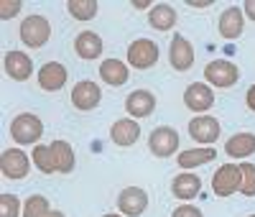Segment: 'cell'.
I'll return each instance as SVG.
<instances>
[{
    "label": "cell",
    "instance_id": "f1b7e54d",
    "mask_svg": "<svg viewBox=\"0 0 255 217\" xmlns=\"http://www.w3.org/2000/svg\"><path fill=\"white\" fill-rule=\"evenodd\" d=\"M243 171V187L240 192L245 197H255V164H240Z\"/></svg>",
    "mask_w": 255,
    "mask_h": 217
},
{
    "label": "cell",
    "instance_id": "5b68a950",
    "mask_svg": "<svg viewBox=\"0 0 255 217\" xmlns=\"http://www.w3.org/2000/svg\"><path fill=\"white\" fill-rule=\"evenodd\" d=\"M158 61V46L151 38H135L128 46V64L135 69H151Z\"/></svg>",
    "mask_w": 255,
    "mask_h": 217
},
{
    "label": "cell",
    "instance_id": "ba28073f",
    "mask_svg": "<svg viewBox=\"0 0 255 217\" xmlns=\"http://www.w3.org/2000/svg\"><path fill=\"white\" fill-rule=\"evenodd\" d=\"M204 77H207V82H212L215 87H222V90H225V87H232V84L240 79V69H238L232 61L215 59V61L207 64Z\"/></svg>",
    "mask_w": 255,
    "mask_h": 217
},
{
    "label": "cell",
    "instance_id": "4fadbf2b",
    "mask_svg": "<svg viewBox=\"0 0 255 217\" xmlns=\"http://www.w3.org/2000/svg\"><path fill=\"white\" fill-rule=\"evenodd\" d=\"M38 84H41V90H46V92L61 90V87L67 84V67L59 61L44 64V67L38 69Z\"/></svg>",
    "mask_w": 255,
    "mask_h": 217
},
{
    "label": "cell",
    "instance_id": "4316f807",
    "mask_svg": "<svg viewBox=\"0 0 255 217\" xmlns=\"http://www.w3.org/2000/svg\"><path fill=\"white\" fill-rule=\"evenodd\" d=\"M51 210H49V200L41 197V194H33V197L26 200L23 205V217H46Z\"/></svg>",
    "mask_w": 255,
    "mask_h": 217
},
{
    "label": "cell",
    "instance_id": "e575fe53",
    "mask_svg": "<svg viewBox=\"0 0 255 217\" xmlns=\"http://www.w3.org/2000/svg\"><path fill=\"white\" fill-rule=\"evenodd\" d=\"M133 8H153L151 0H133Z\"/></svg>",
    "mask_w": 255,
    "mask_h": 217
},
{
    "label": "cell",
    "instance_id": "d6a6232c",
    "mask_svg": "<svg viewBox=\"0 0 255 217\" xmlns=\"http://www.w3.org/2000/svg\"><path fill=\"white\" fill-rule=\"evenodd\" d=\"M245 102H248V107H250V110L255 113V84H253L250 90H248V97H245Z\"/></svg>",
    "mask_w": 255,
    "mask_h": 217
},
{
    "label": "cell",
    "instance_id": "484cf974",
    "mask_svg": "<svg viewBox=\"0 0 255 217\" xmlns=\"http://www.w3.org/2000/svg\"><path fill=\"white\" fill-rule=\"evenodd\" d=\"M33 164L41 174H54L56 166H54V159H51V146H33Z\"/></svg>",
    "mask_w": 255,
    "mask_h": 217
},
{
    "label": "cell",
    "instance_id": "8d00e7d4",
    "mask_svg": "<svg viewBox=\"0 0 255 217\" xmlns=\"http://www.w3.org/2000/svg\"><path fill=\"white\" fill-rule=\"evenodd\" d=\"M105 217H123V215H105Z\"/></svg>",
    "mask_w": 255,
    "mask_h": 217
},
{
    "label": "cell",
    "instance_id": "d4e9b609",
    "mask_svg": "<svg viewBox=\"0 0 255 217\" xmlns=\"http://www.w3.org/2000/svg\"><path fill=\"white\" fill-rule=\"evenodd\" d=\"M97 0H69L67 3V10L72 18L77 20H92L97 15Z\"/></svg>",
    "mask_w": 255,
    "mask_h": 217
},
{
    "label": "cell",
    "instance_id": "2e32d148",
    "mask_svg": "<svg viewBox=\"0 0 255 217\" xmlns=\"http://www.w3.org/2000/svg\"><path fill=\"white\" fill-rule=\"evenodd\" d=\"M110 138L118 146H133L140 138V125L135 123V118H120L110 128Z\"/></svg>",
    "mask_w": 255,
    "mask_h": 217
},
{
    "label": "cell",
    "instance_id": "836d02e7",
    "mask_svg": "<svg viewBox=\"0 0 255 217\" xmlns=\"http://www.w3.org/2000/svg\"><path fill=\"white\" fill-rule=\"evenodd\" d=\"M245 13L250 20H255V0H245Z\"/></svg>",
    "mask_w": 255,
    "mask_h": 217
},
{
    "label": "cell",
    "instance_id": "3957f363",
    "mask_svg": "<svg viewBox=\"0 0 255 217\" xmlns=\"http://www.w3.org/2000/svg\"><path fill=\"white\" fill-rule=\"evenodd\" d=\"M240 187H243V171L238 164H225L212 177V189H215L217 197H230V194L240 192Z\"/></svg>",
    "mask_w": 255,
    "mask_h": 217
},
{
    "label": "cell",
    "instance_id": "83f0119b",
    "mask_svg": "<svg viewBox=\"0 0 255 217\" xmlns=\"http://www.w3.org/2000/svg\"><path fill=\"white\" fill-rule=\"evenodd\" d=\"M20 215V200L15 194H0V217H18Z\"/></svg>",
    "mask_w": 255,
    "mask_h": 217
},
{
    "label": "cell",
    "instance_id": "ffe728a7",
    "mask_svg": "<svg viewBox=\"0 0 255 217\" xmlns=\"http://www.w3.org/2000/svg\"><path fill=\"white\" fill-rule=\"evenodd\" d=\"M148 23L156 31H171L176 26V10L168 3H156L151 10H148Z\"/></svg>",
    "mask_w": 255,
    "mask_h": 217
},
{
    "label": "cell",
    "instance_id": "9c48e42d",
    "mask_svg": "<svg viewBox=\"0 0 255 217\" xmlns=\"http://www.w3.org/2000/svg\"><path fill=\"white\" fill-rule=\"evenodd\" d=\"M189 136L202 146H212L220 138V120L212 115H197L189 120Z\"/></svg>",
    "mask_w": 255,
    "mask_h": 217
},
{
    "label": "cell",
    "instance_id": "f546056e",
    "mask_svg": "<svg viewBox=\"0 0 255 217\" xmlns=\"http://www.w3.org/2000/svg\"><path fill=\"white\" fill-rule=\"evenodd\" d=\"M20 8H23V3H20V0H13V3H0V18L8 20V18L18 15Z\"/></svg>",
    "mask_w": 255,
    "mask_h": 217
},
{
    "label": "cell",
    "instance_id": "603a6c76",
    "mask_svg": "<svg viewBox=\"0 0 255 217\" xmlns=\"http://www.w3.org/2000/svg\"><path fill=\"white\" fill-rule=\"evenodd\" d=\"M227 156L232 159H248L255 154V133H235L225 143Z\"/></svg>",
    "mask_w": 255,
    "mask_h": 217
},
{
    "label": "cell",
    "instance_id": "7402d4cb",
    "mask_svg": "<svg viewBox=\"0 0 255 217\" xmlns=\"http://www.w3.org/2000/svg\"><path fill=\"white\" fill-rule=\"evenodd\" d=\"M100 77L110 87H120V84L128 82V64L120 61V59H105L100 64Z\"/></svg>",
    "mask_w": 255,
    "mask_h": 217
},
{
    "label": "cell",
    "instance_id": "6da1fadb",
    "mask_svg": "<svg viewBox=\"0 0 255 217\" xmlns=\"http://www.w3.org/2000/svg\"><path fill=\"white\" fill-rule=\"evenodd\" d=\"M41 133H44V123H41V118H36L33 113H20L13 123H10V136L15 143L20 146H31L41 138Z\"/></svg>",
    "mask_w": 255,
    "mask_h": 217
},
{
    "label": "cell",
    "instance_id": "277c9868",
    "mask_svg": "<svg viewBox=\"0 0 255 217\" xmlns=\"http://www.w3.org/2000/svg\"><path fill=\"white\" fill-rule=\"evenodd\" d=\"M148 148L158 159H168L179 151V133L168 125H158L151 136H148Z\"/></svg>",
    "mask_w": 255,
    "mask_h": 217
},
{
    "label": "cell",
    "instance_id": "8fae6325",
    "mask_svg": "<svg viewBox=\"0 0 255 217\" xmlns=\"http://www.w3.org/2000/svg\"><path fill=\"white\" fill-rule=\"evenodd\" d=\"M118 207H120V212H123L125 217H138V215H143L145 207H148V194H145V189H140V187H128V189H123L120 197H118Z\"/></svg>",
    "mask_w": 255,
    "mask_h": 217
},
{
    "label": "cell",
    "instance_id": "52a82bcc",
    "mask_svg": "<svg viewBox=\"0 0 255 217\" xmlns=\"http://www.w3.org/2000/svg\"><path fill=\"white\" fill-rule=\"evenodd\" d=\"M168 61L176 72H189L194 67V46L184 33H176L171 38V46H168Z\"/></svg>",
    "mask_w": 255,
    "mask_h": 217
},
{
    "label": "cell",
    "instance_id": "5bb4252c",
    "mask_svg": "<svg viewBox=\"0 0 255 217\" xmlns=\"http://www.w3.org/2000/svg\"><path fill=\"white\" fill-rule=\"evenodd\" d=\"M125 110L130 118H148L153 110H156V97L153 92H148V90H135L128 95L125 100Z\"/></svg>",
    "mask_w": 255,
    "mask_h": 217
},
{
    "label": "cell",
    "instance_id": "e0dca14e",
    "mask_svg": "<svg viewBox=\"0 0 255 217\" xmlns=\"http://www.w3.org/2000/svg\"><path fill=\"white\" fill-rule=\"evenodd\" d=\"M3 64H5V74H8L10 79H18V82H26V79L31 77V72H33L31 56L20 54V51H8Z\"/></svg>",
    "mask_w": 255,
    "mask_h": 217
},
{
    "label": "cell",
    "instance_id": "44dd1931",
    "mask_svg": "<svg viewBox=\"0 0 255 217\" xmlns=\"http://www.w3.org/2000/svg\"><path fill=\"white\" fill-rule=\"evenodd\" d=\"M105 49L102 38L95 33V31H82L77 38H74V51L82 56V59H97Z\"/></svg>",
    "mask_w": 255,
    "mask_h": 217
},
{
    "label": "cell",
    "instance_id": "ac0fdd59",
    "mask_svg": "<svg viewBox=\"0 0 255 217\" xmlns=\"http://www.w3.org/2000/svg\"><path fill=\"white\" fill-rule=\"evenodd\" d=\"M217 159V151L212 146H202V148H186L176 156V164L186 171V169H197V166H204L209 161Z\"/></svg>",
    "mask_w": 255,
    "mask_h": 217
},
{
    "label": "cell",
    "instance_id": "74e56055",
    "mask_svg": "<svg viewBox=\"0 0 255 217\" xmlns=\"http://www.w3.org/2000/svg\"><path fill=\"white\" fill-rule=\"evenodd\" d=\"M250 217H255V215H250Z\"/></svg>",
    "mask_w": 255,
    "mask_h": 217
},
{
    "label": "cell",
    "instance_id": "7a4b0ae2",
    "mask_svg": "<svg viewBox=\"0 0 255 217\" xmlns=\"http://www.w3.org/2000/svg\"><path fill=\"white\" fill-rule=\"evenodd\" d=\"M49 36H51L49 20L44 15H38V13L28 15L23 23H20V38H23V43L31 46V49H41L49 41Z\"/></svg>",
    "mask_w": 255,
    "mask_h": 217
},
{
    "label": "cell",
    "instance_id": "30bf717a",
    "mask_svg": "<svg viewBox=\"0 0 255 217\" xmlns=\"http://www.w3.org/2000/svg\"><path fill=\"white\" fill-rule=\"evenodd\" d=\"M100 84L97 82H90V79H82L74 84V90H72V105L77 107V110L82 113H87V110H95V107L100 105Z\"/></svg>",
    "mask_w": 255,
    "mask_h": 217
},
{
    "label": "cell",
    "instance_id": "8992f818",
    "mask_svg": "<svg viewBox=\"0 0 255 217\" xmlns=\"http://www.w3.org/2000/svg\"><path fill=\"white\" fill-rule=\"evenodd\" d=\"M0 171L5 179H23L31 171V159L20 148H5L0 156Z\"/></svg>",
    "mask_w": 255,
    "mask_h": 217
},
{
    "label": "cell",
    "instance_id": "7c38bea8",
    "mask_svg": "<svg viewBox=\"0 0 255 217\" xmlns=\"http://www.w3.org/2000/svg\"><path fill=\"white\" fill-rule=\"evenodd\" d=\"M184 105L189 107V110H194V113H207L209 107L215 105V92H212L204 82H194V84L186 87Z\"/></svg>",
    "mask_w": 255,
    "mask_h": 217
},
{
    "label": "cell",
    "instance_id": "d6986e66",
    "mask_svg": "<svg viewBox=\"0 0 255 217\" xmlns=\"http://www.w3.org/2000/svg\"><path fill=\"white\" fill-rule=\"evenodd\" d=\"M243 26H245V20H243V10L238 5H232V8L220 13V26L217 28H220L222 38H240Z\"/></svg>",
    "mask_w": 255,
    "mask_h": 217
},
{
    "label": "cell",
    "instance_id": "9a60e30c",
    "mask_svg": "<svg viewBox=\"0 0 255 217\" xmlns=\"http://www.w3.org/2000/svg\"><path fill=\"white\" fill-rule=\"evenodd\" d=\"M171 192H174V197L189 202V200H194L197 194L202 192V179L197 177V174H191V171H181L179 177H174V182H171Z\"/></svg>",
    "mask_w": 255,
    "mask_h": 217
},
{
    "label": "cell",
    "instance_id": "4dcf8cb0",
    "mask_svg": "<svg viewBox=\"0 0 255 217\" xmlns=\"http://www.w3.org/2000/svg\"><path fill=\"white\" fill-rule=\"evenodd\" d=\"M171 217H202V210L194 205H181L171 212Z\"/></svg>",
    "mask_w": 255,
    "mask_h": 217
},
{
    "label": "cell",
    "instance_id": "d590c367",
    "mask_svg": "<svg viewBox=\"0 0 255 217\" xmlns=\"http://www.w3.org/2000/svg\"><path fill=\"white\" fill-rule=\"evenodd\" d=\"M46 217H64V212H59V210H51Z\"/></svg>",
    "mask_w": 255,
    "mask_h": 217
},
{
    "label": "cell",
    "instance_id": "cb8c5ba5",
    "mask_svg": "<svg viewBox=\"0 0 255 217\" xmlns=\"http://www.w3.org/2000/svg\"><path fill=\"white\" fill-rule=\"evenodd\" d=\"M51 159H54L56 171H61V174H69L74 169V164H77L74 151H72V146L67 141H54L51 143Z\"/></svg>",
    "mask_w": 255,
    "mask_h": 217
},
{
    "label": "cell",
    "instance_id": "1f68e13d",
    "mask_svg": "<svg viewBox=\"0 0 255 217\" xmlns=\"http://www.w3.org/2000/svg\"><path fill=\"white\" fill-rule=\"evenodd\" d=\"M215 0H186V5H191V8H209Z\"/></svg>",
    "mask_w": 255,
    "mask_h": 217
}]
</instances>
